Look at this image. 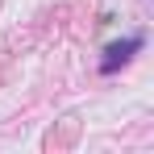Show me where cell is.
Here are the masks:
<instances>
[{"instance_id":"1","label":"cell","mask_w":154,"mask_h":154,"mask_svg":"<svg viewBox=\"0 0 154 154\" xmlns=\"http://www.w3.org/2000/svg\"><path fill=\"white\" fill-rule=\"evenodd\" d=\"M137 46H142V38H129V42L108 46V54H104V63H100V71H104V75H112V71H117V67H121V63H125V58L137 50Z\"/></svg>"}]
</instances>
